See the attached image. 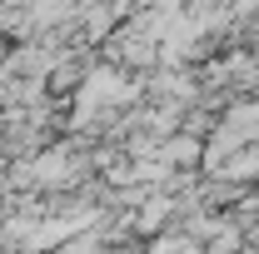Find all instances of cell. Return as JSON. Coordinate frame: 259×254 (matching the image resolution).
<instances>
[{
    "mask_svg": "<svg viewBox=\"0 0 259 254\" xmlns=\"http://www.w3.org/2000/svg\"><path fill=\"white\" fill-rule=\"evenodd\" d=\"M164 159H175V164H194V159H199V145H194L190 135H180V140L164 145Z\"/></svg>",
    "mask_w": 259,
    "mask_h": 254,
    "instance_id": "obj_1",
    "label": "cell"
}]
</instances>
